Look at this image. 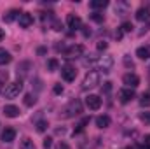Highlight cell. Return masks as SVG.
Segmentation results:
<instances>
[{
  "label": "cell",
  "mask_w": 150,
  "mask_h": 149,
  "mask_svg": "<svg viewBox=\"0 0 150 149\" xmlns=\"http://www.w3.org/2000/svg\"><path fill=\"white\" fill-rule=\"evenodd\" d=\"M80 112H82V104H80V100H72L68 105L63 107L61 117H74V116L80 114Z\"/></svg>",
  "instance_id": "obj_1"
},
{
  "label": "cell",
  "mask_w": 150,
  "mask_h": 149,
  "mask_svg": "<svg viewBox=\"0 0 150 149\" xmlns=\"http://www.w3.org/2000/svg\"><path fill=\"white\" fill-rule=\"evenodd\" d=\"M98 84H100V72L91 70V72L86 74L84 81H82V90H91V88H94Z\"/></svg>",
  "instance_id": "obj_2"
},
{
  "label": "cell",
  "mask_w": 150,
  "mask_h": 149,
  "mask_svg": "<svg viewBox=\"0 0 150 149\" xmlns=\"http://www.w3.org/2000/svg\"><path fill=\"white\" fill-rule=\"evenodd\" d=\"M21 91H23V82L21 81H14V82H11V84L5 86L4 95H5V98H16Z\"/></svg>",
  "instance_id": "obj_3"
},
{
  "label": "cell",
  "mask_w": 150,
  "mask_h": 149,
  "mask_svg": "<svg viewBox=\"0 0 150 149\" xmlns=\"http://www.w3.org/2000/svg\"><path fill=\"white\" fill-rule=\"evenodd\" d=\"M61 75H63V79L67 82H72V81H75V77H77V70H75V67H72L70 63H67L65 67H61Z\"/></svg>",
  "instance_id": "obj_4"
},
{
  "label": "cell",
  "mask_w": 150,
  "mask_h": 149,
  "mask_svg": "<svg viewBox=\"0 0 150 149\" xmlns=\"http://www.w3.org/2000/svg\"><path fill=\"white\" fill-rule=\"evenodd\" d=\"M96 65H98V69L100 70H103V72H110V69H112V65H113V58L112 56H101L98 62H96Z\"/></svg>",
  "instance_id": "obj_5"
},
{
  "label": "cell",
  "mask_w": 150,
  "mask_h": 149,
  "mask_svg": "<svg viewBox=\"0 0 150 149\" xmlns=\"http://www.w3.org/2000/svg\"><path fill=\"white\" fill-rule=\"evenodd\" d=\"M122 82L126 84V88H131V90H134L138 84H140V77L136 74H133V72H129V74H126L122 77Z\"/></svg>",
  "instance_id": "obj_6"
},
{
  "label": "cell",
  "mask_w": 150,
  "mask_h": 149,
  "mask_svg": "<svg viewBox=\"0 0 150 149\" xmlns=\"http://www.w3.org/2000/svg\"><path fill=\"white\" fill-rule=\"evenodd\" d=\"M134 98V90H131V88H122L120 91H119V100L122 102V104H127V102H131Z\"/></svg>",
  "instance_id": "obj_7"
},
{
  "label": "cell",
  "mask_w": 150,
  "mask_h": 149,
  "mask_svg": "<svg viewBox=\"0 0 150 149\" xmlns=\"http://www.w3.org/2000/svg\"><path fill=\"white\" fill-rule=\"evenodd\" d=\"M86 105H87L91 111H98V109L101 107V98H100L98 95H89V97L86 98Z\"/></svg>",
  "instance_id": "obj_8"
},
{
  "label": "cell",
  "mask_w": 150,
  "mask_h": 149,
  "mask_svg": "<svg viewBox=\"0 0 150 149\" xmlns=\"http://www.w3.org/2000/svg\"><path fill=\"white\" fill-rule=\"evenodd\" d=\"M67 25L72 30H80L82 28V19L79 16H75V14H68L67 16Z\"/></svg>",
  "instance_id": "obj_9"
},
{
  "label": "cell",
  "mask_w": 150,
  "mask_h": 149,
  "mask_svg": "<svg viewBox=\"0 0 150 149\" xmlns=\"http://www.w3.org/2000/svg\"><path fill=\"white\" fill-rule=\"evenodd\" d=\"M18 21H19V25H21L23 28H28V27L33 25V16L28 14V12H21L19 18H18Z\"/></svg>",
  "instance_id": "obj_10"
},
{
  "label": "cell",
  "mask_w": 150,
  "mask_h": 149,
  "mask_svg": "<svg viewBox=\"0 0 150 149\" xmlns=\"http://www.w3.org/2000/svg\"><path fill=\"white\" fill-rule=\"evenodd\" d=\"M82 53H84V46H80V44H77V46H72V47L65 49V54H67L68 58H75V56H80Z\"/></svg>",
  "instance_id": "obj_11"
},
{
  "label": "cell",
  "mask_w": 150,
  "mask_h": 149,
  "mask_svg": "<svg viewBox=\"0 0 150 149\" xmlns=\"http://www.w3.org/2000/svg\"><path fill=\"white\" fill-rule=\"evenodd\" d=\"M136 19L138 21H143V23H147L150 19V11L147 7H142V9H138L136 11Z\"/></svg>",
  "instance_id": "obj_12"
},
{
  "label": "cell",
  "mask_w": 150,
  "mask_h": 149,
  "mask_svg": "<svg viewBox=\"0 0 150 149\" xmlns=\"http://www.w3.org/2000/svg\"><path fill=\"white\" fill-rule=\"evenodd\" d=\"M16 139V130L14 128H5L4 133H2V140L4 142H12Z\"/></svg>",
  "instance_id": "obj_13"
},
{
  "label": "cell",
  "mask_w": 150,
  "mask_h": 149,
  "mask_svg": "<svg viewBox=\"0 0 150 149\" xmlns=\"http://www.w3.org/2000/svg\"><path fill=\"white\" fill-rule=\"evenodd\" d=\"M136 56L140 60H149L150 58V46H142L136 49Z\"/></svg>",
  "instance_id": "obj_14"
},
{
  "label": "cell",
  "mask_w": 150,
  "mask_h": 149,
  "mask_svg": "<svg viewBox=\"0 0 150 149\" xmlns=\"http://www.w3.org/2000/svg\"><path fill=\"white\" fill-rule=\"evenodd\" d=\"M4 114L7 117H18L19 116V107H16V105H5L4 107Z\"/></svg>",
  "instance_id": "obj_15"
},
{
  "label": "cell",
  "mask_w": 150,
  "mask_h": 149,
  "mask_svg": "<svg viewBox=\"0 0 150 149\" xmlns=\"http://www.w3.org/2000/svg\"><path fill=\"white\" fill-rule=\"evenodd\" d=\"M96 126H98V128H108V126H110V117H108L107 114L98 116V117H96Z\"/></svg>",
  "instance_id": "obj_16"
},
{
  "label": "cell",
  "mask_w": 150,
  "mask_h": 149,
  "mask_svg": "<svg viewBox=\"0 0 150 149\" xmlns=\"http://www.w3.org/2000/svg\"><path fill=\"white\" fill-rule=\"evenodd\" d=\"M11 60H12L11 53L5 51L4 47H0V65H7V63H11Z\"/></svg>",
  "instance_id": "obj_17"
},
{
  "label": "cell",
  "mask_w": 150,
  "mask_h": 149,
  "mask_svg": "<svg viewBox=\"0 0 150 149\" xmlns=\"http://www.w3.org/2000/svg\"><path fill=\"white\" fill-rule=\"evenodd\" d=\"M19 14H21L19 11H16V9H11V11H9L5 16H4V21H5V23H11V21H14L16 18H19Z\"/></svg>",
  "instance_id": "obj_18"
},
{
  "label": "cell",
  "mask_w": 150,
  "mask_h": 149,
  "mask_svg": "<svg viewBox=\"0 0 150 149\" xmlns=\"http://www.w3.org/2000/svg\"><path fill=\"white\" fill-rule=\"evenodd\" d=\"M89 5H91V9L98 11V9H105V7L108 5V2H107V0H93Z\"/></svg>",
  "instance_id": "obj_19"
},
{
  "label": "cell",
  "mask_w": 150,
  "mask_h": 149,
  "mask_svg": "<svg viewBox=\"0 0 150 149\" xmlns=\"http://www.w3.org/2000/svg\"><path fill=\"white\" fill-rule=\"evenodd\" d=\"M19 148H21V149H37V148H35V144H33V140H32V139H28V137H25V139L21 140Z\"/></svg>",
  "instance_id": "obj_20"
},
{
  "label": "cell",
  "mask_w": 150,
  "mask_h": 149,
  "mask_svg": "<svg viewBox=\"0 0 150 149\" xmlns=\"http://www.w3.org/2000/svg\"><path fill=\"white\" fill-rule=\"evenodd\" d=\"M35 102H37V98L33 97V95H25V105H28V107H32V105H35Z\"/></svg>",
  "instance_id": "obj_21"
},
{
  "label": "cell",
  "mask_w": 150,
  "mask_h": 149,
  "mask_svg": "<svg viewBox=\"0 0 150 149\" xmlns=\"http://www.w3.org/2000/svg\"><path fill=\"white\" fill-rule=\"evenodd\" d=\"M140 104H142L143 107H149V105H150V91H147V93H143V95H142Z\"/></svg>",
  "instance_id": "obj_22"
},
{
  "label": "cell",
  "mask_w": 150,
  "mask_h": 149,
  "mask_svg": "<svg viewBox=\"0 0 150 149\" xmlns=\"http://www.w3.org/2000/svg\"><path fill=\"white\" fill-rule=\"evenodd\" d=\"M120 32H122V34H129V32H133V25H131L129 21H124L122 27H120Z\"/></svg>",
  "instance_id": "obj_23"
},
{
  "label": "cell",
  "mask_w": 150,
  "mask_h": 149,
  "mask_svg": "<svg viewBox=\"0 0 150 149\" xmlns=\"http://www.w3.org/2000/svg\"><path fill=\"white\" fill-rule=\"evenodd\" d=\"M115 11H117V14H119V16H124V14H126V11H127V5H126V4H119V5L115 7Z\"/></svg>",
  "instance_id": "obj_24"
},
{
  "label": "cell",
  "mask_w": 150,
  "mask_h": 149,
  "mask_svg": "<svg viewBox=\"0 0 150 149\" xmlns=\"http://www.w3.org/2000/svg\"><path fill=\"white\" fill-rule=\"evenodd\" d=\"M58 65H59V63H58V60H54V58L47 62V67H49V70H52V72L58 70Z\"/></svg>",
  "instance_id": "obj_25"
},
{
  "label": "cell",
  "mask_w": 150,
  "mask_h": 149,
  "mask_svg": "<svg viewBox=\"0 0 150 149\" xmlns=\"http://www.w3.org/2000/svg\"><path fill=\"white\" fill-rule=\"evenodd\" d=\"M47 126H49V125H47V121H44V119H42V121H37V130H38V132H45V130H47Z\"/></svg>",
  "instance_id": "obj_26"
},
{
  "label": "cell",
  "mask_w": 150,
  "mask_h": 149,
  "mask_svg": "<svg viewBox=\"0 0 150 149\" xmlns=\"http://www.w3.org/2000/svg\"><path fill=\"white\" fill-rule=\"evenodd\" d=\"M91 19L93 21H96V23H103V14H100V12H94V14H91Z\"/></svg>",
  "instance_id": "obj_27"
},
{
  "label": "cell",
  "mask_w": 150,
  "mask_h": 149,
  "mask_svg": "<svg viewBox=\"0 0 150 149\" xmlns=\"http://www.w3.org/2000/svg\"><path fill=\"white\" fill-rule=\"evenodd\" d=\"M140 119H142L145 125H150V112H142V114H140Z\"/></svg>",
  "instance_id": "obj_28"
},
{
  "label": "cell",
  "mask_w": 150,
  "mask_h": 149,
  "mask_svg": "<svg viewBox=\"0 0 150 149\" xmlns=\"http://www.w3.org/2000/svg\"><path fill=\"white\" fill-rule=\"evenodd\" d=\"M96 47H98V51H105V49H107V47H108V44H107V42H105V40H100V42H98V46H96Z\"/></svg>",
  "instance_id": "obj_29"
},
{
  "label": "cell",
  "mask_w": 150,
  "mask_h": 149,
  "mask_svg": "<svg viewBox=\"0 0 150 149\" xmlns=\"http://www.w3.org/2000/svg\"><path fill=\"white\" fill-rule=\"evenodd\" d=\"M51 146H52V139H51V137L44 139V149H49Z\"/></svg>",
  "instance_id": "obj_30"
},
{
  "label": "cell",
  "mask_w": 150,
  "mask_h": 149,
  "mask_svg": "<svg viewBox=\"0 0 150 149\" xmlns=\"http://www.w3.org/2000/svg\"><path fill=\"white\" fill-rule=\"evenodd\" d=\"M124 65L126 67H131V69L134 67V63H133V60H129V56H124Z\"/></svg>",
  "instance_id": "obj_31"
},
{
  "label": "cell",
  "mask_w": 150,
  "mask_h": 149,
  "mask_svg": "<svg viewBox=\"0 0 150 149\" xmlns=\"http://www.w3.org/2000/svg\"><path fill=\"white\" fill-rule=\"evenodd\" d=\"M56 95H59V93H63V86L61 84H54V90H52Z\"/></svg>",
  "instance_id": "obj_32"
},
{
  "label": "cell",
  "mask_w": 150,
  "mask_h": 149,
  "mask_svg": "<svg viewBox=\"0 0 150 149\" xmlns=\"http://www.w3.org/2000/svg\"><path fill=\"white\" fill-rule=\"evenodd\" d=\"M143 148H145V149H150V135H147V137L143 139Z\"/></svg>",
  "instance_id": "obj_33"
},
{
  "label": "cell",
  "mask_w": 150,
  "mask_h": 149,
  "mask_svg": "<svg viewBox=\"0 0 150 149\" xmlns=\"http://www.w3.org/2000/svg\"><path fill=\"white\" fill-rule=\"evenodd\" d=\"M110 90H112V82H105L103 91H105V93H110Z\"/></svg>",
  "instance_id": "obj_34"
},
{
  "label": "cell",
  "mask_w": 150,
  "mask_h": 149,
  "mask_svg": "<svg viewBox=\"0 0 150 149\" xmlns=\"http://www.w3.org/2000/svg\"><path fill=\"white\" fill-rule=\"evenodd\" d=\"M52 27H54V30H61V23H59L58 19H54V23H52Z\"/></svg>",
  "instance_id": "obj_35"
},
{
  "label": "cell",
  "mask_w": 150,
  "mask_h": 149,
  "mask_svg": "<svg viewBox=\"0 0 150 149\" xmlns=\"http://www.w3.org/2000/svg\"><path fill=\"white\" fill-rule=\"evenodd\" d=\"M58 149H70V146H68L67 142H59V144H58Z\"/></svg>",
  "instance_id": "obj_36"
},
{
  "label": "cell",
  "mask_w": 150,
  "mask_h": 149,
  "mask_svg": "<svg viewBox=\"0 0 150 149\" xmlns=\"http://www.w3.org/2000/svg\"><path fill=\"white\" fill-rule=\"evenodd\" d=\"M7 77H9L7 72H0V82H2V81H7Z\"/></svg>",
  "instance_id": "obj_37"
},
{
  "label": "cell",
  "mask_w": 150,
  "mask_h": 149,
  "mask_svg": "<svg viewBox=\"0 0 150 149\" xmlns=\"http://www.w3.org/2000/svg\"><path fill=\"white\" fill-rule=\"evenodd\" d=\"M115 37L120 40V39H122V32H120V30H117V32H115Z\"/></svg>",
  "instance_id": "obj_38"
},
{
  "label": "cell",
  "mask_w": 150,
  "mask_h": 149,
  "mask_svg": "<svg viewBox=\"0 0 150 149\" xmlns=\"http://www.w3.org/2000/svg\"><path fill=\"white\" fill-rule=\"evenodd\" d=\"M5 37V32H4V30H0V42H2V39Z\"/></svg>",
  "instance_id": "obj_39"
},
{
  "label": "cell",
  "mask_w": 150,
  "mask_h": 149,
  "mask_svg": "<svg viewBox=\"0 0 150 149\" xmlns=\"http://www.w3.org/2000/svg\"><path fill=\"white\" fill-rule=\"evenodd\" d=\"M127 149H142V148H138V146H131V148H127Z\"/></svg>",
  "instance_id": "obj_40"
},
{
  "label": "cell",
  "mask_w": 150,
  "mask_h": 149,
  "mask_svg": "<svg viewBox=\"0 0 150 149\" xmlns=\"http://www.w3.org/2000/svg\"><path fill=\"white\" fill-rule=\"evenodd\" d=\"M0 90H2V82H0Z\"/></svg>",
  "instance_id": "obj_41"
}]
</instances>
